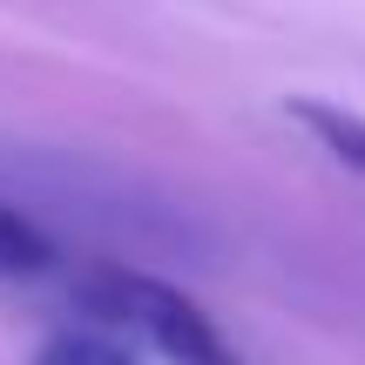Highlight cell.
I'll return each instance as SVG.
<instances>
[{
    "label": "cell",
    "mask_w": 365,
    "mask_h": 365,
    "mask_svg": "<svg viewBox=\"0 0 365 365\" xmlns=\"http://www.w3.org/2000/svg\"><path fill=\"white\" fill-rule=\"evenodd\" d=\"M81 298H88L95 318H108L115 331H135V339L156 345L170 365H244L237 345L217 331V318H210L190 291L163 284V277H149V271L102 264V271H88Z\"/></svg>",
    "instance_id": "1"
},
{
    "label": "cell",
    "mask_w": 365,
    "mask_h": 365,
    "mask_svg": "<svg viewBox=\"0 0 365 365\" xmlns=\"http://www.w3.org/2000/svg\"><path fill=\"white\" fill-rule=\"evenodd\" d=\"M291 122L312 129L318 143L345 163V170L365 176V122H359V115H345V108H331V102H291Z\"/></svg>",
    "instance_id": "2"
},
{
    "label": "cell",
    "mask_w": 365,
    "mask_h": 365,
    "mask_svg": "<svg viewBox=\"0 0 365 365\" xmlns=\"http://www.w3.org/2000/svg\"><path fill=\"white\" fill-rule=\"evenodd\" d=\"M54 264V244L21 217V210L0 203V277H41Z\"/></svg>",
    "instance_id": "3"
},
{
    "label": "cell",
    "mask_w": 365,
    "mask_h": 365,
    "mask_svg": "<svg viewBox=\"0 0 365 365\" xmlns=\"http://www.w3.org/2000/svg\"><path fill=\"white\" fill-rule=\"evenodd\" d=\"M34 365H135V352L108 331H54Z\"/></svg>",
    "instance_id": "4"
}]
</instances>
